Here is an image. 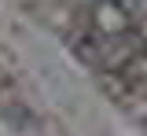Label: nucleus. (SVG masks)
Segmentation results:
<instances>
[{
	"label": "nucleus",
	"instance_id": "obj_1",
	"mask_svg": "<svg viewBox=\"0 0 147 136\" xmlns=\"http://www.w3.org/2000/svg\"><path fill=\"white\" fill-rule=\"evenodd\" d=\"M132 30V15L121 0H99L92 11V33L99 37H121Z\"/></svg>",
	"mask_w": 147,
	"mask_h": 136
}]
</instances>
